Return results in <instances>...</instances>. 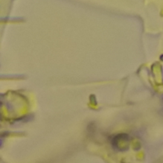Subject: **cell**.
<instances>
[{
    "label": "cell",
    "mask_w": 163,
    "mask_h": 163,
    "mask_svg": "<svg viewBox=\"0 0 163 163\" xmlns=\"http://www.w3.org/2000/svg\"><path fill=\"white\" fill-rule=\"evenodd\" d=\"M128 141H129V136L127 134L122 133L115 136L112 138V144L114 148L122 150H125V148L128 147Z\"/></svg>",
    "instance_id": "1"
}]
</instances>
